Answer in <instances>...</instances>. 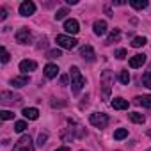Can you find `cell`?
<instances>
[{"instance_id":"obj_31","label":"cell","mask_w":151,"mask_h":151,"mask_svg":"<svg viewBox=\"0 0 151 151\" xmlns=\"http://www.w3.org/2000/svg\"><path fill=\"white\" fill-rule=\"evenodd\" d=\"M66 14H69V13H68V9H59V11L55 13V20H64V18H66Z\"/></svg>"},{"instance_id":"obj_27","label":"cell","mask_w":151,"mask_h":151,"mask_svg":"<svg viewBox=\"0 0 151 151\" xmlns=\"http://www.w3.org/2000/svg\"><path fill=\"white\" fill-rule=\"evenodd\" d=\"M0 53H2V57H0V60H2L4 64H6V62H9L11 55H9V52H7V48H6V46H2V48H0Z\"/></svg>"},{"instance_id":"obj_35","label":"cell","mask_w":151,"mask_h":151,"mask_svg":"<svg viewBox=\"0 0 151 151\" xmlns=\"http://www.w3.org/2000/svg\"><path fill=\"white\" fill-rule=\"evenodd\" d=\"M64 105H66V101H55V100L52 101V107H64Z\"/></svg>"},{"instance_id":"obj_4","label":"cell","mask_w":151,"mask_h":151,"mask_svg":"<svg viewBox=\"0 0 151 151\" xmlns=\"http://www.w3.org/2000/svg\"><path fill=\"white\" fill-rule=\"evenodd\" d=\"M13 151H34V144H32V139L29 135H23L20 137V140L14 144Z\"/></svg>"},{"instance_id":"obj_20","label":"cell","mask_w":151,"mask_h":151,"mask_svg":"<svg viewBox=\"0 0 151 151\" xmlns=\"http://www.w3.org/2000/svg\"><path fill=\"white\" fill-rule=\"evenodd\" d=\"M130 121H133V123H137V124H142V123L146 121V116H144V114H139V112H132V114H130Z\"/></svg>"},{"instance_id":"obj_33","label":"cell","mask_w":151,"mask_h":151,"mask_svg":"<svg viewBox=\"0 0 151 151\" xmlns=\"http://www.w3.org/2000/svg\"><path fill=\"white\" fill-rule=\"evenodd\" d=\"M46 46H48V43H46V37L39 39V45H37V48H46Z\"/></svg>"},{"instance_id":"obj_28","label":"cell","mask_w":151,"mask_h":151,"mask_svg":"<svg viewBox=\"0 0 151 151\" xmlns=\"http://www.w3.org/2000/svg\"><path fill=\"white\" fill-rule=\"evenodd\" d=\"M46 140H48V133H46V132L39 133V137H37V146H39V147H43V146L46 144Z\"/></svg>"},{"instance_id":"obj_9","label":"cell","mask_w":151,"mask_h":151,"mask_svg":"<svg viewBox=\"0 0 151 151\" xmlns=\"http://www.w3.org/2000/svg\"><path fill=\"white\" fill-rule=\"evenodd\" d=\"M80 55H82V59L87 60V62H93V60L96 59V53H94V50H93L91 45H84V46H80Z\"/></svg>"},{"instance_id":"obj_32","label":"cell","mask_w":151,"mask_h":151,"mask_svg":"<svg viewBox=\"0 0 151 151\" xmlns=\"http://www.w3.org/2000/svg\"><path fill=\"white\" fill-rule=\"evenodd\" d=\"M114 55H116L117 59H124V57H126V50H124V48H119V50H116Z\"/></svg>"},{"instance_id":"obj_22","label":"cell","mask_w":151,"mask_h":151,"mask_svg":"<svg viewBox=\"0 0 151 151\" xmlns=\"http://www.w3.org/2000/svg\"><path fill=\"white\" fill-rule=\"evenodd\" d=\"M119 82H121V84H124V86H128V84H130V73H128L126 69L119 71Z\"/></svg>"},{"instance_id":"obj_15","label":"cell","mask_w":151,"mask_h":151,"mask_svg":"<svg viewBox=\"0 0 151 151\" xmlns=\"http://www.w3.org/2000/svg\"><path fill=\"white\" fill-rule=\"evenodd\" d=\"M22 114H23L27 119H30V121H36V119L39 117V110H37L36 107H27V109L22 110Z\"/></svg>"},{"instance_id":"obj_11","label":"cell","mask_w":151,"mask_h":151,"mask_svg":"<svg viewBox=\"0 0 151 151\" xmlns=\"http://www.w3.org/2000/svg\"><path fill=\"white\" fill-rule=\"evenodd\" d=\"M93 29H94V34L96 36H105L109 27H107V22L105 20H96L94 25H93Z\"/></svg>"},{"instance_id":"obj_13","label":"cell","mask_w":151,"mask_h":151,"mask_svg":"<svg viewBox=\"0 0 151 151\" xmlns=\"http://www.w3.org/2000/svg\"><path fill=\"white\" fill-rule=\"evenodd\" d=\"M36 68H37V64H36L34 60L25 59V60H22V62H20V71H23L25 75H27V73H30V71H36Z\"/></svg>"},{"instance_id":"obj_25","label":"cell","mask_w":151,"mask_h":151,"mask_svg":"<svg viewBox=\"0 0 151 151\" xmlns=\"http://www.w3.org/2000/svg\"><path fill=\"white\" fill-rule=\"evenodd\" d=\"M132 7H135V9H144V7H147V2L146 0H132Z\"/></svg>"},{"instance_id":"obj_36","label":"cell","mask_w":151,"mask_h":151,"mask_svg":"<svg viewBox=\"0 0 151 151\" xmlns=\"http://www.w3.org/2000/svg\"><path fill=\"white\" fill-rule=\"evenodd\" d=\"M66 2L71 4V6H77V4H78V0H66Z\"/></svg>"},{"instance_id":"obj_12","label":"cell","mask_w":151,"mask_h":151,"mask_svg":"<svg viewBox=\"0 0 151 151\" xmlns=\"http://www.w3.org/2000/svg\"><path fill=\"white\" fill-rule=\"evenodd\" d=\"M144 62H146V55H144V53H137V55H133V57L128 60L130 68H133V69H135V68H140Z\"/></svg>"},{"instance_id":"obj_8","label":"cell","mask_w":151,"mask_h":151,"mask_svg":"<svg viewBox=\"0 0 151 151\" xmlns=\"http://www.w3.org/2000/svg\"><path fill=\"white\" fill-rule=\"evenodd\" d=\"M36 13V4L30 2V0H25V2L20 4V14L22 16H30Z\"/></svg>"},{"instance_id":"obj_10","label":"cell","mask_w":151,"mask_h":151,"mask_svg":"<svg viewBox=\"0 0 151 151\" xmlns=\"http://www.w3.org/2000/svg\"><path fill=\"white\" fill-rule=\"evenodd\" d=\"M64 30H66L68 34H78L80 25H78V22L75 20V18H69V20L64 22Z\"/></svg>"},{"instance_id":"obj_37","label":"cell","mask_w":151,"mask_h":151,"mask_svg":"<svg viewBox=\"0 0 151 151\" xmlns=\"http://www.w3.org/2000/svg\"><path fill=\"white\" fill-rule=\"evenodd\" d=\"M66 82H68V77H60V84L66 86Z\"/></svg>"},{"instance_id":"obj_23","label":"cell","mask_w":151,"mask_h":151,"mask_svg":"<svg viewBox=\"0 0 151 151\" xmlns=\"http://www.w3.org/2000/svg\"><path fill=\"white\" fill-rule=\"evenodd\" d=\"M0 119H2V121L14 119V112H11V110H0Z\"/></svg>"},{"instance_id":"obj_24","label":"cell","mask_w":151,"mask_h":151,"mask_svg":"<svg viewBox=\"0 0 151 151\" xmlns=\"http://www.w3.org/2000/svg\"><path fill=\"white\" fill-rule=\"evenodd\" d=\"M142 86L147 87V89H151V71H147V73L142 75Z\"/></svg>"},{"instance_id":"obj_34","label":"cell","mask_w":151,"mask_h":151,"mask_svg":"<svg viewBox=\"0 0 151 151\" xmlns=\"http://www.w3.org/2000/svg\"><path fill=\"white\" fill-rule=\"evenodd\" d=\"M6 18H7V11L2 7V9H0V20H6Z\"/></svg>"},{"instance_id":"obj_38","label":"cell","mask_w":151,"mask_h":151,"mask_svg":"<svg viewBox=\"0 0 151 151\" xmlns=\"http://www.w3.org/2000/svg\"><path fill=\"white\" fill-rule=\"evenodd\" d=\"M55 151H69V147H68V146H62V147H59V149H55Z\"/></svg>"},{"instance_id":"obj_7","label":"cell","mask_w":151,"mask_h":151,"mask_svg":"<svg viewBox=\"0 0 151 151\" xmlns=\"http://www.w3.org/2000/svg\"><path fill=\"white\" fill-rule=\"evenodd\" d=\"M22 101V96L14 94V93H9V91H2V94H0V103H20Z\"/></svg>"},{"instance_id":"obj_39","label":"cell","mask_w":151,"mask_h":151,"mask_svg":"<svg viewBox=\"0 0 151 151\" xmlns=\"http://www.w3.org/2000/svg\"><path fill=\"white\" fill-rule=\"evenodd\" d=\"M147 133H149V135H151V130H149V132H147Z\"/></svg>"},{"instance_id":"obj_2","label":"cell","mask_w":151,"mask_h":151,"mask_svg":"<svg viewBox=\"0 0 151 151\" xmlns=\"http://www.w3.org/2000/svg\"><path fill=\"white\" fill-rule=\"evenodd\" d=\"M112 84H114V75H112V71L105 69L101 73V93H103V100H109L110 98Z\"/></svg>"},{"instance_id":"obj_5","label":"cell","mask_w":151,"mask_h":151,"mask_svg":"<svg viewBox=\"0 0 151 151\" xmlns=\"http://www.w3.org/2000/svg\"><path fill=\"white\" fill-rule=\"evenodd\" d=\"M57 45L60 46V48H66V50H73L75 46H77V39H75V37H69V36H66V34H59L57 36Z\"/></svg>"},{"instance_id":"obj_14","label":"cell","mask_w":151,"mask_h":151,"mask_svg":"<svg viewBox=\"0 0 151 151\" xmlns=\"http://www.w3.org/2000/svg\"><path fill=\"white\" fill-rule=\"evenodd\" d=\"M27 84H29V77H27V75H22V77H14V78H11V86L16 87V89L25 87Z\"/></svg>"},{"instance_id":"obj_30","label":"cell","mask_w":151,"mask_h":151,"mask_svg":"<svg viewBox=\"0 0 151 151\" xmlns=\"http://www.w3.org/2000/svg\"><path fill=\"white\" fill-rule=\"evenodd\" d=\"M48 57H50V59H59V57H62V52H60L59 48L50 50V52H48Z\"/></svg>"},{"instance_id":"obj_26","label":"cell","mask_w":151,"mask_h":151,"mask_svg":"<svg viewBox=\"0 0 151 151\" xmlns=\"http://www.w3.org/2000/svg\"><path fill=\"white\" fill-rule=\"evenodd\" d=\"M144 45H146V37H133V41H132V46L133 48H140Z\"/></svg>"},{"instance_id":"obj_18","label":"cell","mask_w":151,"mask_h":151,"mask_svg":"<svg viewBox=\"0 0 151 151\" xmlns=\"http://www.w3.org/2000/svg\"><path fill=\"white\" fill-rule=\"evenodd\" d=\"M110 105H112L116 110H126V109H128V101L123 100V98H114Z\"/></svg>"},{"instance_id":"obj_40","label":"cell","mask_w":151,"mask_h":151,"mask_svg":"<svg viewBox=\"0 0 151 151\" xmlns=\"http://www.w3.org/2000/svg\"><path fill=\"white\" fill-rule=\"evenodd\" d=\"M146 151H151V149H146Z\"/></svg>"},{"instance_id":"obj_3","label":"cell","mask_w":151,"mask_h":151,"mask_svg":"<svg viewBox=\"0 0 151 151\" xmlns=\"http://www.w3.org/2000/svg\"><path fill=\"white\" fill-rule=\"evenodd\" d=\"M89 121H91V124L96 126V128H105V126L110 123V117H109L107 114H103V112H94V114L89 116Z\"/></svg>"},{"instance_id":"obj_1","label":"cell","mask_w":151,"mask_h":151,"mask_svg":"<svg viewBox=\"0 0 151 151\" xmlns=\"http://www.w3.org/2000/svg\"><path fill=\"white\" fill-rule=\"evenodd\" d=\"M69 77H71V91H73L75 94H78V93L82 91V87L86 86V78L82 77V73H80V69H78L77 66H71Z\"/></svg>"},{"instance_id":"obj_21","label":"cell","mask_w":151,"mask_h":151,"mask_svg":"<svg viewBox=\"0 0 151 151\" xmlns=\"http://www.w3.org/2000/svg\"><path fill=\"white\" fill-rule=\"evenodd\" d=\"M128 137V130L126 128H117L116 132H114V139L116 140H123V139H126Z\"/></svg>"},{"instance_id":"obj_6","label":"cell","mask_w":151,"mask_h":151,"mask_svg":"<svg viewBox=\"0 0 151 151\" xmlns=\"http://www.w3.org/2000/svg\"><path fill=\"white\" fill-rule=\"evenodd\" d=\"M14 37H16V41H18L20 45H29V43H30V37H32V34H30V30H29L27 27H22V29H18V30H16Z\"/></svg>"},{"instance_id":"obj_17","label":"cell","mask_w":151,"mask_h":151,"mask_svg":"<svg viewBox=\"0 0 151 151\" xmlns=\"http://www.w3.org/2000/svg\"><path fill=\"white\" fill-rule=\"evenodd\" d=\"M133 103H135V105H142V107H146V109H151V96H149V94H146V96H137V98L133 100Z\"/></svg>"},{"instance_id":"obj_29","label":"cell","mask_w":151,"mask_h":151,"mask_svg":"<svg viewBox=\"0 0 151 151\" xmlns=\"http://www.w3.org/2000/svg\"><path fill=\"white\" fill-rule=\"evenodd\" d=\"M25 128H27V123H25V121H16V123H14V132L22 133Z\"/></svg>"},{"instance_id":"obj_19","label":"cell","mask_w":151,"mask_h":151,"mask_svg":"<svg viewBox=\"0 0 151 151\" xmlns=\"http://www.w3.org/2000/svg\"><path fill=\"white\" fill-rule=\"evenodd\" d=\"M119 36H121V32H119V29H114L110 34H109V37H107V41H105V45H112V43H116L117 39H119Z\"/></svg>"},{"instance_id":"obj_16","label":"cell","mask_w":151,"mask_h":151,"mask_svg":"<svg viewBox=\"0 0 151 151\" xmlns=\"http://www.w3.org/2000/svg\"><path fill=\"white\" fill-rule=\"evenodd\" d=\"M57 75H59L57 64H46V66H45V77H46V78H55Z\"/></svg>"}]
</instances>
